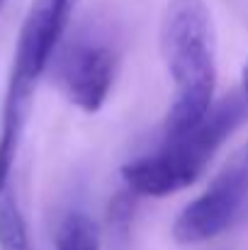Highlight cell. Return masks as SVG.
Wrapping results in <instances>:
<instances>
[{"label": "cell", "instance_id": "1", "mask_svg": "<svg viewBox=\"0 0 248 250\" xmlns=\"http://www.w3.org/2000/svg\"><path fill=\"white\" fill-rule=\"evenodd\" d=\"M161 56L173 81L165 139L192 129L212 107L217 87V37L204 0H170L161 20Z\"/></svg>", "mask_w": 248, "mask_h": 250}, {"label": "cell", "instance_id": "2", "mask_svg": "<svg viewBox=\"0 0 248 250\" xmlns=\"http://www.w3.org/2000/svg\"><path fill=\"white\" fill-rule=\"evenodd\" d=\"M246 117L248 102L244 92L224 95L219 102H212L207 114L192 129L165 139L156 153L122 166L124 185L141 197H168L190 187Z\"/></svg>", "mask_w": 248, "mask_h": 250}, {"label": "cell", "instance_id": "3", "mask_svg": "<svg viewBox=\"0 0 248 250\" xmlns=\"http://www.w3.org/2000/svg\"><path fill=\"white\" fill-rule=\"evenodd\" d=\"M76 0H34L15 46L12 73L7 83V95L2 104V124H0V189L10 180V170L15 163L17 144L27 122L29 102L34 95L37 81L51 63L66 24L71 20Z\"/></svg>", "mask_w": 248, "mask_h": 250}, {"label": "cell", "instance_id": "4", "mask_svg": "<svg viewBox=\"0 0 248 250\" xmlns=\"http://www.w3.org/2000/svg\"><path fill=\"white\" fill-rule=\"evenodd\" d=\"M248 199V144L241 146L214 175L212 185L192 199L173 224L178 243H202L224 233Z\"/></svg>", "mask_w": 248, "mask_h": 250}, {"label": "cell", "instance_id": "5", "mask_svg": "<svg viewBox=\"0 0 248 250\" xmlns=\"http://www.w3.org/2000/svg\"><path fill=\"white\" fill-rule=\"evenodd\" d=\"M54 59V78L61 92L83 112H97L114 83V46L97 34H78L68 42L61 39Z\"/></svg>", "mask_w": 248, "mask_h": 250}, {"label": "cell", "instance_id": "6", "mask_svg": "<svg viewBox=\"0 0 248 250\" xmlns=\"http://www.w3.org/2000/svg\"><path fill=\"white\" fill-rule=\"evenodd\" d=\"M56 250H100V229L85 211H68L54 233Z\"/></svg>", "mask_w": 248, "mask_h": 250}, {"label": "cell", "instance_id": "7", "mask_svg": "<svg viewBox=\"0 0 248 250\" xmlns=\"http://www.w3.org/2000/svg\"><path fill=\"white\" fill-rule=\"evenodd\" d=\"M0 250H32L24 216L7 185L0 189Z\"/></svg>", "mask_w": 248, "mask_h": 250}, {"label": "cell", "instance_id": "8", "mask_svg": "<svg viewBox=\"0 0 248 250\" xmlns=\"http://www.w3.org/2000/svg\"><path fill=\"white\" fill-rule=\"evenodd\" d=\"M241 92H244V97H246V102H248V61H246V66H244V73H241Z\"/></svg>", "mask_w": 248, "mask_h": 250}, {"label": "cell", "instance_id": "9", "mask_svg": "<svg viewBox=\"0 0 248 250\" xmlns=\"http://www.w3.org/2000/svg\"><path fill=\"white\" fill-rule=\"evenodd\" d=\"M5 2H7V0H0V12H2V7H5Z\"/></svg>", "mask_w": 248, "mask_h": 250}]
</instances>
